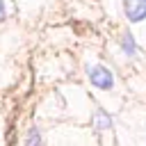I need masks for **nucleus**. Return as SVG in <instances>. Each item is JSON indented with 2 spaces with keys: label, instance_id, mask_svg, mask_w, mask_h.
Instances as JSON below:
<instances>
[{
  "label": "nucleus",
  "instance_id": "7ed1b4c3",
  "mask_svg": "<svg viewBox=\"0 0 146 146\" xmlns=\"http://www.w3.org/2000/svg\"><path fill=\"white\" fill-rule=\"evenodd\" d=\"M121 50H123L128 57H132V55L137 52V43H135L132 34H123V36H121Z\"/></svg>",
  "mask_w": 146,
  "mask_h": 146
},
{
  "label": "nucleus",
  "instance_id": "423d86ee",
  "mask_svg": "<svg viewBox=\"0 0 146 146\" xmlns=\"http://www.w3.org/2000/svg\"><path fill=\"white\" fill-rule=\"evenodd\" d=\"M5 16H7V9H5V2L0 0V21H5Z\"/></svg>",
  "mask_w": 146,
  "mask_h": 146
},
{
  "label": "nucleus",
  "instance_id": "f03ea898",
  "mask_svg": "<svg viewBox=\"0 0 146 146\" xmlns=\"http://www.w3.org/2000/svg\"><path fill=\"white\" fill-rule=\"evenodd\" d=\"M123 9L128 21L132 23H139L146 18V0H123Z\"/></svg>",
  "mask_w": 146,
  "mask_h": 146
},
{
  "label": "nucleus",
  "instance_id": "39448f33",
  "mask_svg": "<svg viewBox=\"0 0 146 146\" xmlns=\"http://www.w3.org/2000/svg\"><path fill=\"white\" fill-rule=\"evenodd\" d=\"M25 146H41V132H39L36 128H32V130L27 132V141H25Z\"/></svg>",
  "mask_w": 146,
  "mask_h": 146
},
{
  "label": "nucleus",
  "instance_id": "20e7f679",
  "mask_svg": "<svg viewBox=\"0 0 146 146\" xmlns=\"http://www.w3.org/2000/svg\"><path fill=\"white\" fill-rule=\"evenodd\" d=\"M94 123H96V128H98V130H110V128H112V119H110V114H105L103 110H98V112H96Z\"/></svg>",
  "mask_w": 146,
  "mask_h": 146
},
{
  "label": "nucleus",
  "instance_id": "f257e3e1",
  "mask_svg": "<svg viewBox=\"0 0 146 146\" xmlns=\"http://www.w3.org/2000/svg\"><path fill=\"white\" fill-rule=\"evenodd\" d=\"M87 78L94 87L98 89H112L114 87V75L110 68L100 66V64H94V66H87Z\"/></svg>",
  "mask_w": 146,
  "mask_h": 146
}]
</instances>
